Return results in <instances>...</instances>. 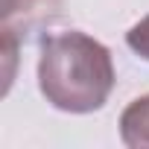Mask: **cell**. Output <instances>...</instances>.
Listing matches in <instances>:
<instances>
[{"mask_svg":"<svg viewBox=\"0 0 149 149\" xmlns=\"http://www.w3.org/2000/svg\"><path fill=\"white\" fill-rule=\"evenodd\" d=\"M64 0H3L0 3V32L3 38L24 41L38 26H47L61 18Z\"/></svg>","mask_w":149,"mask_h":149,"instance_id":"obj_2","label":"cell"},{"mask_svg":"<svg viewBox=\"0 0 149 149\" xmlns=\"http://www.w3.org/2000/svg\"><path fill=\"white\" fill-rule=\"evenodd\" d=\"M117 82L111 50L97 38L67 29L47 35L38 56V88L44 100L67 114L100 111Z\"/></svg>","mask_w":149,"mask_h":149,"instance_id":"obj_1","label":"cell"},{"mask_svg":"<svg viewBox=\"0 0 149 149\" xmlns=\"http://www.w3.org/2000/svg\"><path fill=\"white\" fill-rule=\"evenodd\" d=\"M120 137L129 149H149V94L132 100L120 114Z\"/></svg>","mask_w":149,"mask_h":149,"instance_id":"obj_3","label":"cell"},{"mask_svg":"<svg viewBox=\"0 0 149 149\" xmlns=\"http://www.w3.org/2000/svg\"><path fill=\"white\" fill-rule=\"evenodd\" d=\"M126 44H129L140 58H146V61H149V15H146V18H140V21L126 32Z\"/></svg>","mask_w":149,"mask_h":149,"instance_id":"obj_4","label":"cell"}]
</instances>
